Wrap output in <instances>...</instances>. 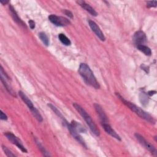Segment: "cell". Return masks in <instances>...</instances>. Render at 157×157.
<instances>
[{
    "instance_id": "cell-1",
    "label": "cell",
    "mask_w": 157,
    "mask_h": 157,
    "mask_svg": "<svg viewBox=\"0 0 157 157\" xmlns=\"http://www.w3.org/2000/svg\"><path fill=\"white\" fill-rule=\"evenodd\" d=\"M78 72L83 78L84 82L95 89H99L100 88L99 83L96 80L93 71L86 63H80L78 67Z\"/></svg>"
},
{
    "instance_id": "cell-2",
    "label": "cell",
    "mask_w": 157,
    "mask_h": 157,
    "mask_svg": "<svg viewBox=\"0 0 157 157\" xmlns=\"http://www.w3.org/2000/svg\"><path fill=\"white\" fill-rule=\"evenodd\" d=\"M118 98L123 102L124 104H125L128 107H129V109H131L132 112H134L136 114H137L139 117L142 118V119H144L145 120L148 121L149 123L155 124V120L151 117L149 113L145 112L144 110L137 106L136 105L134 104L133 103L126 100L124 98H123L120 94L117 93L116 94Z\"/></svg>"
},
{
    "instance_id": "cell-3",
    "label": "cell",
    "mask_w": 157,
    "mask_h": 157,
    "mask_svg": "<svg viewBox=\"0 0 157 157\" xmlns=\"http://www.w3.org/2000/svg\"><path fill=\"white\" fill-rule=\"evenodd\" d=\"M73 106L75 109V110L78 112V113L82 116L83 119L85 121L86 124H88L89 128L91 131V132L96 136H99L100 132L99 129L98 128L96 124L94 123L93 120L90 115L86 112V111L79 104L77 103H74Z\"/></svg>"
},
{
    "instance_id": "cell-4",
    "label": "cell",
    "mask_w": 157,
    "mask_h": 157,
    "mask_svg": "<svg viewBox=\"0 0 157 157\" xmlns=\"http://www.w3.org/2000/svg\"><path fill=\"white\" fill-rule=\"evenodd\" d=\"M18 94L21 99V100L26 104V105L28 106L30 111L31 112L33 116L36 118V119L39 122H42L43 121V118L40 113L39 111L34 106L32 101L28 98V97L21 91H18Z\"/></svg>"
},
{
    "instance_id": "cell-5",
    "label": "cell",
    "mask_w": 157,
    "mask_h": 157,
    "mask_svg": "<svg viewBox=\"0 0 157 157\" xmlns=\"http://www.w3.org/2000/svg\"><path fill=\"white\" fill-rule=\"evenodd\" d=\"M63 121V123L64 124V126H66L67 128V129L69 130V131L70 132L72 136V137L78 142L80 143L84 148H86V145L85 144V140H83V139L82 137V136L80 135L79 132H78L71 124V123H69L67 122V121L64 118Z\"/></svg>"
},
{
    "instance_id": "cell-6",
    "label": "cell",
    "mask_w": 157,
    "mask_h": 157,
    "mask_svg": "<svg viewBox=\"0 0 157 157\" xmlns=\"http://www.w3.org/2000/svg\"><path fill=\"white\" fill-rule=\"evenodd\" d=\"M48 18L49 21L56 26H66L71 24L70 21L63 17H58L56 15L51 14Z\"/></svg>"
},
{
    "instance_id": "cell-7",
    "label": "cell",
    "mask_w": 157,
    "mask_h": 157,
    "mask_svg": "<svg viewBox=\"0 0 157 157\" xmlns=\"http://www.w3.org/2000/svg\"><path fill=\"white\" fill-rule=\"evenodd\" d=\"M4 135L12 144L16 145L21 151H23V153H28V150L23 145L21 141L16 136H15L13 134L10 132H6Z\"/></svg>"
},
{
    "instance_id": "cell-8",
    "label": "cell",
    "mask_w": 157,
    "mask_h": 157,
    "mask_svg": "<svg viewBox=\"0 0 157 157\" xmlns=\"http://www.w3.org/2000/svg\"><path fill=\"white\" fill-rule=\"evenodd\" d=\"M134 136H135L136 138L137 139V140L139 142V143L142 146H144L146 149H147L148 151H150L151 154H153L155 156H156L157 155V151H156V149L155 148V147L151 144H150L149 142H148L142 136H141L140 134H139L138 133H136L134 134Z\"/></svg>"
},
{
    "instance_id": "cell-9",
    "label": "cell",
    "mask_w": 157,
    "mask_h": 157,
    "mask_svg": "<svg viewBox=\"0 0 157 157\" xmlns=\"http://www.w3.org/2000/svg\"><path fill=\"white\" fill-rule=\"evenodd\" d=\"M133 40L136 46L139 45H144L147 41V38L144 32L139 30L134 34Z\"/></svg>"
},
{
    "instance_id": "cell-10",
    "label": "cell",
    "mask_w": 157,
    "mask_h": 157,
    "mask_svg": "<svg viewBox=\"0 0 157 157\" xmlns=\"http://www.w3.org/2000/svg\"><path fill=\"white\" fill-rule=\"evenodd\" d=\"M88 24H89V26L91 28V30L98 37V38L101 40L104 41L105 40V37L103 33L102 32L101 29H100V28L98 26V25L94 21L91 20H88Z\"/></svg>"
},
{
    "instance_id": "cell-11",
    "label": "cell",
    "mask_w": 157,
    "mask_h": 157,
    "mask_svg": "<svg viewBox=\"0 0 157 157\" xmlns=\"http://www.w3.org/2000/svg\"><path fill=\"white\" fill-rule=\"evenodd\" d=\"M94 107L95 109V110L98 114V115L99 117V119L101 121V123H108L109 120H108V117L106 115L105 113L104 112V110L102 109V108L101 107V106L97 104V103H94Z\"/></svg>"
},
{
    "instance_id": "cell-12",
    "label": "cell",
    "mask_w": 157,
    "mask_h": 157,
    "mask_svg": "<svg viewBox=\"0 0 157 157\" xmlns=\"http://www.w3.org/2000/svg\"><path fill=\"white\" fill-rule=\"evenodd\" d=\"M102 127L104 129V131L110 136H111L112 137H114L115 139L118 140H121L120 136L115 132V131L110 126L109 123H103L102 124Z\"/></svg>"
},
{
    "instance_id": "cell-13",
    "label": "cell",
    "mask_w": 157,
    "mask_h": 157,
    "mask_svg": "<svg viewBox=\"0 0 157 157\" xmlns=\"http://www.w3.org/2000/svg\"><path fill=\"white\" fill-rule=\"evenodd\" d=\"M77 3L83 9H84L86 11H87L88 13H90L91 15L94 16V17H96L98 16V13L89 4H88L87 3H86L85 1H77Z\"/></svg>"
},
{
    "instance_id": "cell-14",
    "label": "cell",
    "mask_w": 157,
    "mask_h": 157,
    "mask_svg": "<svg viewBox=\"0 0 157 157\" xmlns=\"http://www.w3.org/2000/svg\"><path fill=\"white\" fill-rule=\"evenodd\" d=\"M9 11H10V14H11V16H12V18L13 19V20H14L17 23H18V25H21V26H23V27L26 28L25 23L20 19V18L18 17V15L17 12L15 11V9H14L13 7L12 6H11V5L9 6Z\"/></svg>"
},
{
    "instance_id": "cell-15",
    "label": "cell",
    "mask_w": 157,
    "mask_h": 157,
    "mask_svg": "<svg viewBox=\"0 0 157 157\" xmlns=\"http://www.w3.org/2000/svg\"><path fill=\"white\" fill-rule=\"evenodd\" d=\"M71 124L79 133H85L86 132V128L82 124L75 120H72Z\"/></svg>"
},
{
    "instance_id": "cell-16",
    "label": "cell",
    "mask_w": 157,
    "mask_h": 157,
    "mask_svg": "<svg viewBox=\"0 0 157 157\" xmlns=\"http://www.w3.org/2000/svg\"><path fill=\"white\" fill-rule=\"evenodd\" d=\"M1 82L2 83L3 85L4 86L6 90L8 91V93H9L10 94H11L12 96L16 97L17 96H16L15 93L14 92V91L13 90V89L12 88V87L10 86V85H9L7 83L6 79L4 78V77H3V75H2L1 74Z\"/></svg>"
},
{
    "instance_id": "cell-17",
    "label": "cell",
    "mask_w": 157,
    "mask_h": 157,
    "mask_svg": "<svg viewBox=\"0 0 157 157\" xmlns=\"http://www.w3.org/2000/svg\"><path fill=\"white\" fill-rule=\"evenodd\" d=\"M34 141H35L37 146L38 147L39 150L41 151V153L43 154L44 156H50V153L47 151V150L45 148V147L42 145V144L40 143V142L36 137H34Z\"/></svg>"
},
{
    "instance_id": "cell-18",
    "label": "cell",
    "mask_w": 157,
    "mask_h": 157,
    "mask_svg": "<svg viewBox=\"0 0 157 157\" xmlns=\"http://www.w3.org/2000/svg\"><path fill=\"white\" fill-rule=\"evenodd\" d=\"M137 48L139 50L144 53L147 56H150L151 55V49L145 45H137Z\"/></svg>"
},
{
    "instance_id": "cell-19",
    "label": "cell",
    "mask_w": 157,
    "mask_h": 157,
    "mask_svg": "<svg viewBox=\"0 0 157 157\" xmlns=\"http://www.w3.org/2000/svg\"><path fill=\"white\" fill-rule=\"evenodd\" d=\"M58 39L60 40V42L64 44V45L66 46H69L71 44V42L70 40V39L64 34L63 33H60L58 35Z\"/></svg>"
},
{
    "instance_id": "cell-20",
    "label": "cell",
    "mask_w": 157,
    "mask_h": 157,
    "mask_svg": "<svg viewBox=\"0 0 157 157\" xmlns=\"http://www.w3.org/2000/svg\"><path fill=\"white\" fill-rule=\"evenodd\" d=\"M39 37L44 45H45L46 46H48L49 45V39L47 35L44 32H40L39 33Z\"/></svg>"
},
{
    "instance_id": "cell-21",
    "label": "cell",
    "mask_w": 157,
    "mask_h": 157,
    "mask_svg": "<svg viewBox=\"0 0 157 157\" xmlns=\"http://www.w3.org/2000/svg\"><path fill=\"white\" fill-rule=\"evenodd\" d=\"M48 105L50 107V108L54 112V113L58 117H59L62 120H63L65 118L63 117V115H62V113H61V112L55 106L53 105L52 104H48Z\"/></svg>"
},
{
    "instance_id": "cell-22",
    "label": "cell",
    "mask_w": 157,
    "mask_h": 157,
    "mask_svg": "<svg viewBox=\"0 0 157 157\" xmlns=\"http://www.w3.org/2000/svg\"><path fill=\"white\" fill-rule=\"evenodd\" d=\"M2 148L3 150V151H4L5 154L6 155V156H9V157H12V156H15V155L13 154L12 151H10L7 147L4 146V145H2Z\"/></svg>"
},
{
    "instance_id": "cell-23",
    "label": "cell",
    "mask_w": 157,
    "mask_h": 157,
    "mask_svg": "<svg viewBox=\"0 0 157 157\" xmlns=\"http://www.w3.org/2000/svg\"><path fill=\"white\" fill-rule=\"evenodd\" d=\"M147 98H148L147 97V96L145 94H144V93L141 94L140 96V100L142 104H147L148 103V99Z\"/></svg>"
},
{
    "instance_id": "cell-24",
    "label": "cell",
    "mask_w": 157,
    "mask_h": 157,
    "mask_svg": "<svg viewBox=\"0 0 157 157\" xmlns=\"http://www.w3.org/2000/svg\"><path fill=\"white\" fill-rule=\"evenodd\" d=\"M147 7H148V8L156 7V1H147Z\"/></svg>"
},
{
    "instance_id": "cell-25",
    "label": "cell",
    "mask_w": 157,
    "mask_h": 157,
    "mask_svg": "<svg viewBox=\"0 0 157 157\" xmlns=\"http://www.w3.org/2000/svg\"><path fill=\"white\" fill-rule=\"evenodd\" d=\"M63 12L65 15H66L67 17H69V18H73V14L69 10H67V9H64L63 10Z\"/></svg>"
},
{
    "instance_id": "cell-26",
    "label": "cell",
    "mask_w": 157,
    "mask_h": 157,
    "mask_svg": "<svg viewBox=\"0 0 157 157\" xmlns=\"http://www.w3.org/2000/svg\"><path fill=\"white\" fill-rule=\"evenodd\" d=\"M0 118L2 120H7V116L4 113L2 110L0 111Z\"/></svg>"
},
{
    "instance_id": "cell-27",
    "label": "cell",
    "mask_w": 157,
    "mask_h": 157,
    "mask_svg": "<svg viewBox=\"0 0 157 157\" xmlns=\"http://www.w3.org/2000/svg\"><path fill=\"white\" fill-rule=\"evenodd\" d=\"M28 23H29V25L30 28L31 29H33L35 28V23H34V21L33 20H29Z\"/></svg>"
},
{
    "instance_id": "cell-28",
    "label": "cell",
    "mask_w": 157,
    "mask_h": 157,
    "mask_svg": "<svg viewBox=\"0 0 157 157\" xmlns=\"http://www.w3.org/2000/svg\"><path fill=\"white\" fill-rule=\"evenodd\" d=\"M156 91H150L148 92V94L150 95V96H152L153 94H156Z\"/></svg>"
},
{
    "instance_id": "cell-29",
    "label": "cell",
    "mask_w": 157,
    "mask_h": 157,
    "mask_svg": "<svg viewBox=\"0 0 157 157\" xmlns=\"http://www.w3.org/2000/svg\"><path fill=\"white\" fill-rule=\"evenodd\" d=\"M0 2H1L2 5H5V4L9 3V1H1Z\"/></svg>"
}]
</instances>
